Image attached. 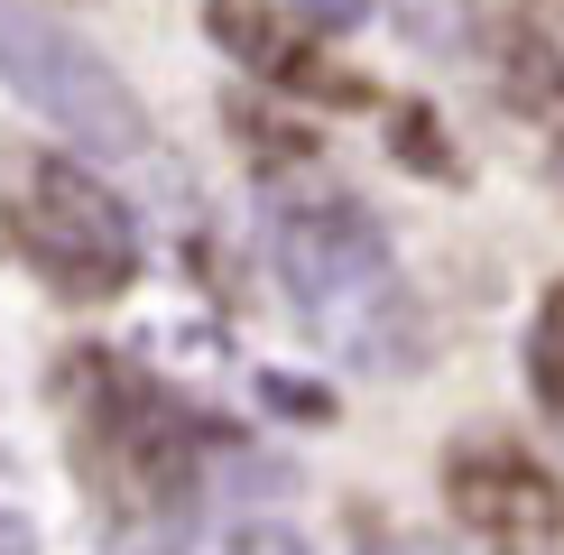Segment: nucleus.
<instances>
[{"mask_svg":"<svg viewBox=\"0 0 564 555\" xmlns=\"http://www.w3.org/2000/svg\"><path fill=\"white\" fill-rule=\"evenodd\" d=\"M269 260L288 278V306L296 324L343 352L351 370L370 380H408L426 361V315H416L408 278H398V250L380 214L361 195H305V204H278L269 222Z\"/></svg>","mask_w":564,"mask_h":555,"instance_id":"nucleus-1","label":"nucleus"},{"mask_svg":"<svg viewBox=\"0 0 564 555\" xmlns=\"http://www.w3.org/2000/svg\"><path fill=\"white\" fill-rule=\"evenodd\" d=\"M0 241L29 260V278H46V296L65 306H111L130 296L139 260V214L102 185V167L65 149H29V139H0Z\"/></svg>","mask_w":564,"mask_h":555,"instance_id":"nucleus-2","label":"nucleus"},{"mask_svg":"<svg viewBox=\"0 0 564 555\" xmlns=\"http://www.w3.org/2000/svg\"><path fill=\"white\" fill-rule=\"evenodd\" d=\"M0 84L37 111L75 157H149V102L130 75L93 46L75 19L37 10V0H0Z\"/></svg>","mask_w":564,"mask_h":555,"instance_id":"nucleus-3","label":"nucleus"},{"mask_svg":"<svg viewBox=\"0 0 564 555\" xmlns=\"http://www.w3.org/2000/svg\"><path fill=\"white\" fill-rule=\"evenodd\" d=\"M444 509L490 555H546L564 537V481L509 435H463L444 445Z\"/></svg>","mask_w":564,"mask_h":555,"instance_id":"nucleus-4","label":"nucleus"},{"mask_svg":"<svg viewBox=\"0 0 564 555\" xmlns=\"http://www.w3.org/2000/svg\"><path fill=\"white\" fill-rule=\"evenodd\" d=\"M204 29H214V46L250 84L305 92V102H370V84L343 75V65L315 46V29H305L296 10H278V0H204Z\"/></svg>","mask_w":564,"mask_h":555,"instance_id":"nucleus-5","label":"nucleus"},{"mask_svg":"<svg viewBox=\"0 0 564 555\" xmlns=\"http://www.w3.org/2000/svg\"><path fill=\"white\" fill-rule=\"evenodd\" d=\"M416 56H473L481 46V0H380Z\"/></svg>","mask_w":564,"mask_h":555,"instance_id":"nucleus-6","label":"nucleus"},{"mask_svg":"<svg viewBox=\"0 0 564 555\" xmlns=\"http://www.w3.org/2000/svg\"><path fill=\"white\" fill-rule=\"evenodd\" d=\"M500 92H509L519 111H564V56L528 29V19L500 37Z\"/></svg>","mask_w":564,"mask_h":555,"instance_id":"nucleus-7","label":"nucleus"},{"mask_svg":"<svg viewBox=\"0 0 564 555\" xmlns=\"http://www.w3.org/2000/svg\"><path fill=\"white\" fill-rule=\"evenodd\" d=\"M231 139H241V157H250L260 176H288V167H305V157H315V130L278 121V111H250L241 92H231Z\"/></svg>","mask_w":564,"mask_h":555,"instance_id":"nucleus-8","label":"nucleus"},{"mask_svg":"<svg viewBox=\"0 0 564 555\" xmlns=\"http://www.w3.org/2000/svg\"><path fill=\"white\" fill-rule=\"evenodd\" d=\"M528 389H536L546 416H564V278L536 296V315H528Z\"/></svg>","mask_w":564,"mask_h":555,"instance_id":"nucleus-9","label":"nucleus"},{"mask_svg":"<svg viewBox=\"0 0 564 555\" xmlns=\"http://www.w3.org/2000/svg\"><path fill=\"white\" fill-rule=\"evenodd\" d=\"M389 157H398V167H416V176H463V157L444 149V121H435L426 102H398L389 111Z\"/></svg>","mask_w":564,"mask_h":555,"instance_id":"nucleus-10","label":"nucleus"},{"mask_svg":"<svg viewBox=\"0 0 564 555\" xmlns=\"http://www.w3.org/2000/svg\"><path fill=\"white\" fill-rule=\"evenodd\" d=\"M204 555H315V546L288 519H223V527H204Z\"/></svg>","mask_w":564,"mask_h":555,"instance_id":"nucleus-11","label":"nucleus"},{"mask_svg":"<svg viewBox=\"0 0 564 555\" xmlns=\"http://www.w3.org/2000/svg\"><path fill=\"white\" fill-rule=\"evenodd\" d=\"M260 399L278 416H305V426H334V389H315V380H288V370H260Z\"/></svg>","mask_w":564,"mask_h":555,"instance_id":"nucleus-12","label":"nucleus"},{"mask_svg":"<svg viewBox=\"0 0 564 555\" xmlns=\"http://www.w3.org/2000/svg\"><path fill=\"white\" fill-rule=\"evenodd\" d=\"M288 10H296L315 37H343V29H361V19L380 10V0H288Z\"/></svg>","mask_w":564,"mask_h":555,"instance_id":"nucleus-13","label":"nucleus"},{"mask_svg":"<svg viewBox=\"0 0 564 555\" xmlns=\"http://www.w3.org/2000/svg\"><path fill=\"white\" fill-rule=\"evenodd\" d=\"M0 555H37V527L19 519V509H0Z\"/></svg>","mask_w":564,"mask_h":555,"instance_id":"nucleus-14","label":"nucleus"},{"mask_svg":"<svg viewBox=\"0 0 564 555\" xmlns=\"http://www.w3.org/2000/svg\"><path fill=\"white\" fill-rule=\"evenodd\" d=\"M370 555H463V546H444V537H380Z\"/></svg>","mask_w":564,"mask_h":555,"instance_id":"nucleus-15","label":"nucleus"},{"mask_svg":"<svg viewBox=\"0 0 564 555\" xmlns=\"http://www.w3.org/2000/svg\"><path fill=\"white\" fill-rule=\"evenodd\" d=\"M546 167H555V195H564V130H555V157H546Z\"/></svg>","mask_w":564,"mask_h":555,"instance_id":"nucleus-16","label":"nucleus"}]
</instances>
